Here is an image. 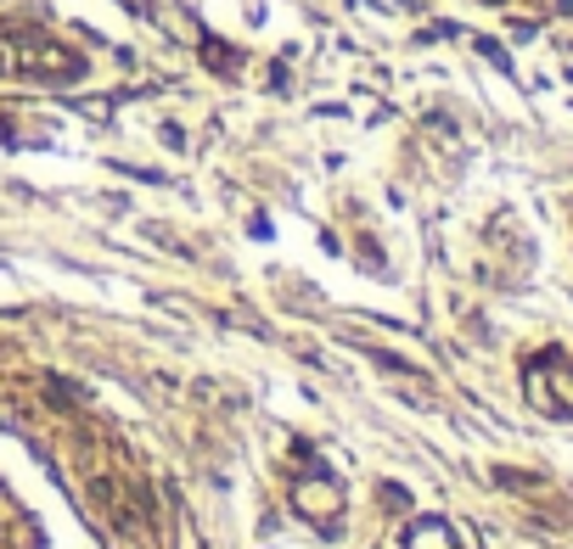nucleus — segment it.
<instances>
[{
	"instance_id": "nucleus-1",
	"label": "nucleus",
	"mask_w": 573,
	"mask_h": 549,
	"mask_svg": "<svg viewBox=\"0 0 573 549\" xmlns=\"http://www.w3.org/2000/svg\"><path fill=\"white\" fill-rule=\"evenodd\" d=\"M523 393L540 415L551 421H573V353L562 348H545L523 364Z\"/></svg>"
},
{
	"instance_id": "nucleus-2",
	"label": "nucleus",
	"mask_w": 573,
	"mask_h": 549,
	"mask_svg": "<svg viewBox=\"0 0 573 549\" xmlns=\"http://www.w3.org/2000/svg\"><path fill=\"white\" fill-rule=\"evenodd\" d=\"M344 505H349V499H344V483H332V477H298V483H293V510L309 516L320 532L338 527Z\"/></svg>"
},
{
	"instance_id": "nucleus-3",
	"label": "nucleus",
	"mask_w": 573,
	"mask_h": 549,
	"mask_svg": "<svg viewBox=\"0 0 573 549\" xmlns=\"http://www.w3.org/2000/svg\"><path fill=\"white\" fill-rule=\"evenodd\" d=\"M12 68H23V73H40V79H73L79 73V56L68 51V45H57V40H23V51L12 56Z\"/></svg>"
},
{
	"instance_id": "nucleus-4",
	"label": "nucleus",
	"mask_w": 573,
	"mask_h": 549,
	"mask_svg": "<svg viewBox=\"0 0 573 549\" xmlns=\"http://www.w3.org/2000/svg\"><path fill=\"white\" fill-rule=\"evenodd\" d=\"M405 549H478V538L467 527H450L439 516H422L405 527Z\"/></svg>"
},
{
	"instance_id": "nucleus-5",
	"label": "nucleus",
	"mask_w": 573,
	"mask_h": 549,
	"mask_svg": "<svg viewBox=\"0 0 573 549\" xmlns=\"http://www.w3.org/2000/svg\"><path fill=\"white\" fill-rule=\"evenodd\" d=\"M203 62H208L214 73H242V51H236V45H219V40L203 45Z\"/></svg>"
}]
</instances>
